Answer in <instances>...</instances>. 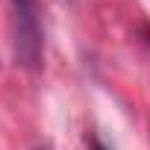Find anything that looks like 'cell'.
Wrapping results in <instances>:
<instances>
[{
  "label": "cell",
  "instance_id": "cell-1",
  "mask_svg": "<svg viewBox=\"0 0 150 150\" xmlns=\"http://www.w3.org/2000/svg\"><path fill=\"white\" fill-rule=\"evenodd\" d=\"M12 12V47L15 59L24 68H41L44 56V30H41V9L35 0H9Z\"/></svg>",
  "mask_w": 150,
  "mask_h": 150
},
{
  "label": "cell",
  "instance_id": "cell-2",
  "mask_svg": "<svg viewBox=\"0 0 150 150\" xmlns=\"http://www.w3.org/2000/svg\"><path fill=\"white\" fill-rule=\"evenodd\" d=\"M86 144H88V150H112V147H109V144H106L94 129H91V132H86Z\"/></svg>",
  "mask_w": 150,
  "mask_h": 150
}]
</instances>
